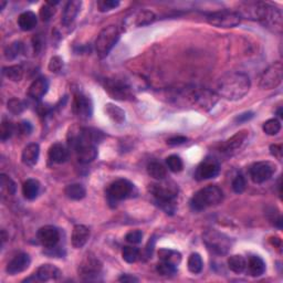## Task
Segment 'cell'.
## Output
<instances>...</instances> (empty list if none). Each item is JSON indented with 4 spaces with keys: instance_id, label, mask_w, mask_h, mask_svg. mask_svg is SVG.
Wrapping results in <instances>:
<instances>
[{
    "instance_id": "2e32d148",
    "label": "cell",
    "mask_w": 283,
    "mask_h": 283,
    "mask_svg": "<svg viewBox=\"0 0 283 283\" xmlns=\"http://www.w3.org/2000/svg\"><path fill=\"white\" fill-rule=\"evenodd\" d=\"M73 112L81 120H90L93 114V104L91 98L82 93L76 94L73 102Z\"/></svg>"
},
{
    "instance_id": "83f0119b",
    "label": "cell",
    "mask_w": 283,
    "mask_h": 283,
    "mask_svg": "<svg viewBox=\"0 0 283 283\" xmlns=\"http://www.w3.org/2000/svg\"><path fill=\"white\" fill-rule=\"evenodd\" d=\"M38 18L32 11H24L18 18V26L22 31H30L37 26Z\"/></svg>"
},
{
    "instance_id": "7402d4cb",
    "label": "cell",
    "mask_w": 283,
    "mask_h": 283,
    "mask_svg": "<svg viewBox=\"0 0 283 283\" xmlns=\"http://www.w3.org/2000/svg\"><path fill=\"white\" fill-rule=\"evenodd\" d=\"M49 82L46 78H38L34 80L31 86L29 87L28 95L33 100H40L44 96V94L48 92Z\"/></svg>"
},
{
    "instance_id": "e575fe53",
    "label": "cell",
    "mask_w": 283,
    "mask_h": 283,
    "mask_svg": "<svg viewBox=\"0 0 283 283\" xmlns=\"http://www.w3.org/2000/svg\"><path fill=\"white\" fill-rule=\"evenodd\" d=\"M105 112L113 122L121 124L125 120V113H124V111L118 106L113 105V104H106Z\"/></svg>"
},
{
    "instance_id": "8992f818",
    "label": "cell",
    "mask_w": 283,
    "mask_h": 283,
    "mask_svg": "<svg viewBox=\"0 0 283 283\" xmlns=\"http://www.w3.org/2000/svg\"><path fill=\"white\" fill-rule=\"evenodd\" d=\"M223 193L218 186L209 185L198 190L190 199V207L195 211H202L207 208L215 207L222 201Z\"/></svg>"
},
{
    "instance_id": "d6a6232c",
    "label": "cell",
    "mask_w": 283,
    "mask_h": 283,
    "mask_svg": "<svg viewBox=\"0 0 283 283\" xmlns=\"http://www.w3.org/2000/svg\"><path fill=\"white\" fill-rule=\"evenodd\" d=\"M2 74L9 80L13 82H19L23 78V69L21 66H10L2 69Z\"/></svg>"
},
{
    "instance_id": "f35d334b",
    "label": "cell",
    "mask_w": 283,
    "mask_h": 283,
    "mask_svg": "<svg viewBox=\"0 0 283 283\" xmlns=\"http://www.w3.org/2000/svg\"><path fill=\"white\" fill-rule=\"evenodd\" d=\"M156 271L158 272V275L167 277V276H173L177 272V266L173 265L171 262L167 261H162L157 265Z\"/></svg>"
},
{
    "instance_id": "ba28073f",
    "label": "cell",
    "mask_w": 283,
    "mask_h": 283,
    "mask_svg": "<svg viewBox=\"0 0 283 283\" xmlns=\"http://www.w3.org/2000/svg\"><path fill=\"white\" fill-rule=\"evenodd\" d=\"M104 89L115 100L127 101L134 97V88L123 79H106Z\"/></svg>"
},
{
    "instance_id": "277c9868",
    "label": "cell",
    "mask_w": 283,
    "mask_h": 283,
    "mask_svg": "<svg viewBox=\"0 0 283 283\" xmlns=\"http://www.w3.org/2000/svg\"><path fill=\"white\" fill-rule=\"evenodd\" d=\"M163 181L150 185V192L163 210L167 213H173L175 211V199L178 195V188L176 184Z\"/></svg>"
},
{
    "instance_id": "f907efd6",
    "label": "cell",
    "mask_w": 283,
    "mask_h": 283,
    "mask_svg": "<svg viewBox=\"0 0 283 283\" xmlns=\"http://www.w3.org/2000/svg\"><path fill=\"white\" fill-rule=\"evenodd\" d=\"M270 154L273 157H276L278 161H282V145H280V144H273V145L270 146Z\"/></svg>"
},
{
    "instance_id": "681fc988",
    "label": "cell",
    "mask_w": 283,
    "mask_h": 283,
    "mask_svg": "<svg viewBox=\"0 0 283 283\" xmlns=\"http://www.w3.org/2000/svg\"><path fill=\"white\" fill-rule=\"evenodd\" d=\"M54 14V8L49 3H46L40 9V17L43 21H49Z\"/></svg>"
},
{
    "instance_id": "9f6ffc18",
    "label": "cell",
    "mask_w": 283,
    "mask_h": 283,
    "mask_svg": "<svg viewBox=\"0 0 283 283\" xmlns=\"http://www.w3.org/2000/svg\"><path fill=\"white\" fill-rule=\"evenodd\" d=\"M270 241H271V243H272V245L275 246V247L281 248V239H280V238H278V237H276V238H271Z\"/></svg>"
},
{
    "instance_id": "1f68e13d",
    "label": "cell",
    "mask_w": 283,
    "mask_h": 283,
    "mask_svg": "<svg viewBox=\"0 0 283 283\" xmlns=\"http://www.w3.org/2000/svg\"><path fill=\"white\" fill-rule=\"evenodd\" d=\"M228 267H229V269L232 272L239 275V273H242L246 270L247 261L245 258L240 255H233L229 257V259H228Z\"/></svg>"
},
{
    "instance_id": "6f0895ef",
    "label": "cell",
    "mask_w": 283,
    "mask_h": 283,
    "mask_svg": "<svg viewBox=\"0 0 283 283\" xmlns=\"http://www.w3.org/2000/svg\"><path fill=\"white\" fill-rule=\"evenodd\" d=\"M278 115H279V117H283V115H282V108L281 107L279 108V111H278Z\"/></svg>"
},
{
    "instance_id": "f6af8a7d",
    "label": "cell",
    "mask_w": 283,
    "mask_h": 283,
    "mask_svg": "<svg viewBox=\"0 0 283 283\" xmlns=\"http://www.w3.org/2000/svg\"><path fill=\"white\" fill-rule=\"evenodd\" d=\"M22 51V43L21 42H13L7 48L6 57L7 59H14L17 58L20 52Z\"/></svg>"
},
{
    "instance_id": "8fae6325",
    "label": "cell",
    "mask_w": 283,
    "mask_h": 283,
    "mask_svg": "<svg viewBox=\"0 0 283 283\" xmlns=\"http://www.w3.org/2000/svg\"><path fill=\"white\" fill-rule=\"evenodd\" d=\"M207 21L217 28H233L240 23L241 18L239 14L230 10L213 11L207 14Z\"/></svg>"
},
{
    "instance_id": "cb8c5ba5",
    "label": "cell",
    "mask_w": 283,
    "mask_h": 283,
    "mask_svg": "<svg viewBox=\"0 0 283 283\" xmlns=\"http://www.w3.org/2000/svg\"><path fill=\"white\" fill-rule=\"evenodd\" d=\"M39 155H40V147L38 144L31 143L24 147L21 155V161L27 166H34L38 163Z\"/></svg>"
},
{
    "instance_id": "bcb514c9",
    "label": "cell",
    "mask_w": 283,
    "mask_h": 283,
    "mask_svg": "<svg viewBox=\"0 0 283 283\" xmlns=\"http://www.w3.org/2000/svg\"><path fill=\"white\" fill-rule=\"evenodd\" d=\"M8 110L13 114H20L24 110V104L20 100H17V98H11L8 102Z\"/></svg>"
},
{
    "instance_id": "52a82bcc",
    "label": "cell",
    "mask_w": 283,
    "mask_h": 283,
    "mask_svg": "<svg viewBox=\"0 0 283 283\" xmlns=\"http://www.w3.org/2000/svg\"><path fill=\"white\" fill-rule=\"evenodd\" d=\"M120 37L121 32L116 26H108L101 30L95 40V51L97 57L100 59L107 57V54L120 40Z\"/></svg>"
},
{
    "instance_id": "c3c4849f",
    "label": "cell",
    "mask_w": 283,
    "mask_h": 283,
    "mask_svg": "<svg viewBox=\"0 0 283 283\" xmlns=\"http://www.w3.org/2000/svg\"><path fill=\"white\" fill-rule=\"evenodd\" d=\"M63 69V60L60 57H53L49 62V70L53 73H59Z\"/></svg>"
},
{
    "instance_id": "4316f807",
    "label": "cell",
    "mask_w": 283,
    "mask_h": 283,
    "mask_svg": "<svg viewBox=\"0 0 283 283\" xmlns=\"http://www.w3.org/2000/svg\"><path fill=\"white\" fill-rule=\"evenodd\" d=\"M247 268L251 277H261L266 272V263L258 256L249 257L247 262Z\"/></svg>"
},
{
    "instance_id": "30bf717a",
    "label": "cell",
    "mask_w": 283,
    "mask_h": 283,
    "mask_svg": "<svg viewBox=\"0 0 283 283\" xmlns=\"http://www.w3.org/2000/svg\"><path fill=\"white\" fill-rule=\"evenodd\" d=\"M283 79V67L280 61L275 62L266 69L260 77L259 86L262 90H272L281 84Z\"/></svg>"
},
{
    "instance_id": "7bdbcfd3",
    "label": "cell",
    "mask_w": 283,
    "mask_h": 283,
    "mask_svg": "<svg viewBox=\"0 0 283 283\" xmlns=\"http://www.w3.org/2000/svg\"><path fill=\"white\" fill-rule=\"evenodd\" d=\"M118 6H120V1H117V0H101V1L97 2L98 10L102 12L113 10Z\"/></svg>"
},
{
    "instance_id": "4fadbf2b",
    "label": "cell",
    "mask_w": 283,
    "mask_h": 283,
    "mask_svg": "<svg viewBox=\"0 0 283 283\" xmlns=\"http://www.w3.org/2000/svg\"><path fill=\"white\" fill-rule=\"evenodd\" d=\"M276 172V166L269 162H258L250 167L249 174L255 184H262L270 180Z\"/></svg>"
},
{
    "instance_id": "7a4b0ae2",
    "label": "cell",
    "mask_w": 283,
    "mask_h": 283,
    "mask_svg": "<svg viewBox=\"0 0 283 283\" xmlns=\"http://www.w3.org/2000/svg\"><path fill=\"white\" fill-rule=\"evenodd\" d=\"M103 140V134L94 128H80L77 135L71 136L70 145L76 151L78 161L89 164L97 156L96 145Z\"/></svg>"
},
{
    "instance_id": "ab89813d",
    "label": "cell",
    "mask_w": 283,
    "mask_h": 283,
    "mask_svg": "<svg viewBox=\"0 0 283 283\" xmlns=\"http://www.w3.org/2000/svg\"><path fill=\"white\" fill-rule=\"evenodd\" d=\"M166 164L170 171L173 173H180L184 168V163L182 158L177 155H171L166 158Z\"/></svg>"
},
{
    "instance_id": "680465c9",
    "label": "cell",
    "mask_w": 283,
    "mask_h": 283,
    "mask_svg": "<svg viewBox=\"0 0 283 283\" xmlns=\"http://www.w3.org/2000/svg\"><path fill=\"white\" fill-rule=\"evenodd\" d=\"M6 4H7L6 1H1V7H0V9H1V10H3V8H4V6H6Z\"/></svg>"
},
{
    "instance_id": "d6986e66",
    "label": "cell",
    "mask_w": 283,
    "mask_h": 283,
    "mask_svg": "<svg viewBox=\"0 0 283 283\" xmlns=\"http://www.w3.org/2000/svg\"><path fill=\"white\" fill-rule=\"evenodd\" d=\"M30 263H31V259L28 253L21 252V253H19V255L14 256L12 259L9 261L6 271L10 276L18 275V273L26 271L29 268V266H30Z\"/></svg>"
},
{
    "instance_id": "d4e9b609",
    "label": "cell",
    "mask_w": 283,
    "mask_h": 283,
    "mask_svg": "<svg viewBox=\"0 0 283 283\" xmlns=\"http://www.w3.org/2000/svg\"><path fill=\"white\" fill-rule=\"evenodd\" d=\"M81 6L82 2L79 1V0H72V1H69L66 4L62 14V23L64 26H70V24L74 21V19L77 18L79 11H80Z\"/></svg>"
},
{
    "instance_id": "603a6c76",
    "label": "cell",
    "mask_w": 283,
    "mask_h": 283,
    "mask_svg": "<svg viewBox=\"0 0 283 283\" xmlns=\"http://www.w3.org/2000/svg\"><path fill=\"white\" fill-rule=\"evenodd\" d=\"M61 271L53 265H42L37 270V279L42 282H48L51 280H58L61 277Z\"/></svg>"
},
{
    "instance_id": "816d5d0a",
    "label": "cell",
    "mask_w": 283,
    "mask_h": 283,
    "mask_svg": "<svg viewBox=\"0 0 283 283\" xmlns=\"http://www.w3.org/2000/svg\"><path fill=\"white\" fill-rule=\"evenodd\" d=\"M188 138L185 136H175V137H172L170 140L167 141V144L170 146H180L183 145V144L187 143Z\"/></svg>"
},
{
    "instance_id": "3957f363",
    "label": "cell",
    "mask_w": 283,
    "mask_h": 283,
    "mask_svg": "<svg viewBox=\"0 0 283 283\" xmlns=\"http://www.w3.org/2000/svg\"><path fill=\"white\" fill-rule=\"evenodd\" d=\"M251 81L246 73L228 72L217 83V94L228 101H238L249 92Z\"/></svg>"
},
{
    "instance_id": "484cf974",
    "label": "cell",
    "mask_w": 283,
    "mask_h": 283,
    "mask_svg": "<svg viewBox=\"0 0 283 283\" xmlns=\"http://www.w3.org/2000/svg\"><path fill=\"white\" fill-rule=\"evenodd\" d=\"M49 160L53 164H62L67 162L69 157V152L66 146L62 145L60 143H56L49 148Z\"/></svg>"
},
{
    "instance_id": "7c38bea8",
    "label": "cell",
    "mask_w": 283,
    "mask_h": 283,
    "mask_svg": "<svg viewBox=\"0 0 283 283\" xmlns=\"http://www.w3.org/2000/svg\"><path fill=\"white\" fill-rule=\"evenodd\" d=\"M134 190V185L127 180H117L107 188L106 195L110 203H116L130 197Z\"/></svg>"
},
{
    "instance_id": "db71d44e",
    "label": "cell",
    "mask_w": 283,
    "mask_h": 283,
    "mask_svg": "<svg viewBox=\"0 0 283 283\" xmlns=\"http://www.w3.org/2000/svg\"><path fill=\"white\" fill-rule=\"evenodd\" d=\"M253 117V113L252 112H246V113H242L240 114V115H238L236 117V122H247V121H249L251 120V118Z\"/></svg>"
},
{
    "instance_id": "7dc6e473",
    "label": "cell",
    "mask_w": 283,
    "mask_h": 283,
    "mask_svg": "<svg viewBox=\"0 0 283 283\" xmlns=\"http://www.w3.org/2000/svg\"><path fill=\"white\" fill-rule=\"evenodd\" d=\"M143 232L141 230H132L125 236V240L132 245H138L142 242Z\"/></svg>"
},
{
    "instance_id": "9c48e42d",
    "label": "cell",
    "mask_w": 283,
    "mask_h": 283,
    "mask_svg": "<svg viewBox=\"0 0 283 283\" xmlns=\"http://www.w3.org/2000/svg\"><path fill=\"white\" fill-rule=\"evenodd\" d=\"M203 242L207 246L208 249L212 251L216 255H227L230 250L231 241L229 237H227L223 233L217 230H207L203 233Z\"/></svg>"
},
{
    "instance_id": "d590c367",
    "label": "cell",
    "mask_w": 283,
    "mask_h": 283,
    "mask_svg": "<svg viewBox=\"0 0 283 283\" xmlns=\"http://www.w3.org/2000/svg\"><path fill=\"white\" fill-rule=\"evenodd\" d=\"M158 256L162 261L171 262L173 265L178 266L182 261V255L180 252L170 250V249H161L158 251Z\"/></svg>"
},
{
    "instance_id": "6da1fadb",
    "label": "cell",
    "mask_w": 283,
    "mask_h": 283,
    "mask_svg": "<svg viewBox=\"0 0 283 283\" xmlns=\"http://www.w3.org/2000/svg\"><path fill=\"white\" fill-rule=\"evenodd\" d=\"M238 14L240 18L260 21L275 32H281L282 14L279 9L262 1H245L239 4Z\"/></svg>"
},
{
    "instance_id": "9a60e30c",
    "label": "cell",
    "mask_w": 283,
    "mask_h": 283,
    "mask_svg": "<svg viewBox=\"0 0 283 283\" xmlns=\"http://www.w3.org/2000/svg\"><path fill=\"white\" fill-rule=\"evenodd\" d=\"M155 19V13L151 10H137L128 14L124 20V26L126 28H140L153 23Z\"/></svg>"
},
{
    "instance_id": "5b68a950",
    "label": "cell",
    "mask_w": 283,
    "mask_h": 283,
    "mask_svg": "<svg viewBox=\"0 0 283 283\" xmlns=\"http://www.w3.org/2000/svg\"><path fill=\"white\" fill-rule=\"evenodd\" d=\"M181 97L186 102L187 105L196 106L203 111H209L218 101V96L215 92L202 88L185 89L181 92Z\"/></svg>"
},
{
    "instance_id": "b9f144b4",
    "label": "cell",
    "mask_w": 283,
    "mask_h": 283,
    "mask_svg": "<svg viewBox=\"0 0 283 283\" xmlns=\"http://www.w3.org/2000/svg\"><path fill=\"white\" fill-rule=\"evenodd\" d=\"M138 249L134 247H124L122 251V257L123 260L126 261L127 263H134L138 258Z\"/></svg>"
},
{
    "instance_id": "11a10c76",
    "label": "cell",
    "mask_w": 283,
    "mask_h": 283,
    "mask_svg": "<svg viewBox=\"0 0 283 283\" xmlns=\"http://www.w3.org/2000/svg\"><path fill=\"white\" fill-rule=\"evenodd\" d=\"M118 281H121V282H137L138 279L135 277L130 276V275H123L120 279H118Z\"/></svg>"
},
{
    "instance_id": "4dcf8cb0",
    "label": "cell",
    "mask_w": 283,
    "mask_h": 283,
    "mask_svg": "<svg viewBox=\"0 0 283 283\" xmlns=\"http://www.w3.org/2000/svg\"><path fill=\"white\" fill-rule=\"evenodd\" d=\"M147 173L151 177L155 178L157 181H163L165 180V177L167 175V171L165 166L163 164L158 162H151L147 165Z\"/></svg>"
},
{
    "instance_id": "ffe728a7",
    "label": "cell",
    "mask_w": 283,
    "mask_h": 283,
    "mask_svg": "<svg viewBox=\"0 0 283 283\" xmlns=\"http://www.w3.org/2000/svg\"><path fill=\"white\" fill-rule=\"evenodd\" d=\"M249 135V132L248 131H240L237 134H235L232 137H230L229 140L226 141L225 144L221 146V150L223 153L228 154V155H231V154L238 152L241 148V146L245 144L246 140Z\"/></svg>"
},
{
    "instance_id": "60d3db41",
    "label": "cell",
    "mask_w": 283,
    "mask_h": 283,
    "mask_svg": "<svg viewBox=\"0 0 283 283\" xmlns=\"http://www.w3.org/2000/svg\"><path fill=\"white\" fill-rule=\"evenodd\" d=\"M14 133V125L10 121L4 120L1 124V128H0V138L2 142H6L12 136Z\"/></svg>"
},
{
    "instance_id": "8d00e7d4",
    "label": "cell",
    "mask_w": 283,
    "mask_h": 283,
    "mask_svg": "<svg viewBox=\"0 0 283 283\" xmlns=\"http://www.w3.org/2000/svg\"><path fill=\"white\" fill-rule=\"evenodd\" d=\"M188 270H189L193 275H198V273H200L202 270V266H203V262L199 253H191L188 258Z\"/></svg>"
},
{
    "instance_id": "ac0fdd59",
    "label": "cell",
    "mask_w": 283,
    "mask_h": 283,
    "mask_svg": "<svg viewBox=\"0 0 283 283\" xmlns=\"http://www.w3.org/2000/svg\"><path fill=\"white\" fill-rule=\"evenodd\" d=\"M102 263L96 258L92 256H87L81 265L79 266V273L84 280H91L92 278L98 276L101 272Z\"/></svg>"
},
{
    "instance_id": "44dd1931",
    "label": "cell",
    "mask_w": 283,
    "mask_h": 283,
    "mask_svg": "<svg viewBox=\"0 0 283 283\" xmlns=\"http://www.w3.org/2000/svg\"><path fill=\"white\" fill-rule=\"evenodd\" d=\"M90 238V229L87 226L83 225H77L74 226L71 237V242L73 248L76 249H81L87 245Z\"/></svg>"
},
{
    "instance_id": "f5cc1de1",
    "label": "cell",
    "mask_w": 283,
    "mask_h": 283,
    "mask_svg": "<svg viewBox=\"0 0 283 283\" xmlns=\"http://www.w3.org/2000/svg\"><path fill=\"white\" fill-rule=\"evenodd\" d=\"M18 130L23 135H29L32 132V125L27 121H23L18 125Z\"/></svg>"
},
{
    "instance_id": "f546056e",
    "label": "cell",
    "mask_w": 283,
    "mask_h": 283,
    "mask_svg": "<svg viewBox=\"0 0 283 283\" xmlns=\"http://www.w3.org/2000/svg\"><path fill=\"white\" fill-rule=\"evenodd\" d=\"M64 193L69 198V199L72 200H81L87 195L86 188H84L81 184H71V185H68L64 189Z\"/></svg>"
},
{
    "instance_id": "f1b7e54d",
    "label": "cell",
    "mask_w": 283,
    "mask_h": 283,
    "mask_svg": "<svg viewBox=\"0 0 283 283\" xmlns=\"http://www.w3.org/2000/svg\"><path fill=\"white\" fill-rule=\"evenodd\" d=\"M39 191H40V183L37 180H27L23 183L22 186V193L26 199L28 200H33L36 199L39 195Z\"/></svg>"
},
{
    "instance_id": "5bb4252c",
    "label": "cell",
    "mask_w": 283,
    "mask_h": 283,
    "mask_svg": "<svg viewBox=\"0 0 283 283\" xmlns=\"http://www.w3.org/2000/svg\"><path fill=\"white\" fill-rule=\"evenodd\" d=\"M219 172H220L219 163H218L215 158L208 157L206 158V160H203L199 165H198L193 177L199 182L207 181V180H211V178L217 177Z\"/></svg>"
},
{
    "instance_id": "74e56055",
    "label": "cell",
    "mask_w": 283,
    "mask_h": 283,
    "mask_svg": "<svg viewBox=\"0 0 283 283\" xmlns=\"http://www.w3.org/2000/svg\"><path fill=\"white\" fill-rule=\"evenodd\" d=\"M262 130L267 135L275 136L281 131V123L278 118H270V120L263 123Z\"/></svg>"
},
{
    "instance_id": "ee69618b",
    "label": "cell",
    "mask_w": 283,
    "mask_h": 283,
    "mask_svg": "<svg viewBox=\"0 0 283 283\" xmlns=\"http://www.w3.org/2000/svg\"><path fill=\"white\" fill-rule=\"evenodd\" d=\"M247 187V183H246V178L243 177L242 175H238L236 176L235 180L232 181V190L235 191L236 193H241L245 191Z\"/></svg>"
},
{
    "instance_id": "836d02e7",
    "label": "cell",
    "mask_w": 283,
    "mask_h": 283,
    "mask_svg": "<svg viewBox=\"0 0 283 283\" xmlns=\"http://www.w3.org/2000/svg\"><path fill=\"white\" fill-rule=\"evenodd\" d=\"M0 187L3 196H13L16 193V184L4 174L0 175Z\"/></svg>"
},
{
    "instance_id": "e0dca14e",
    "label": "cell",
    "mask_w": 283,
    "mask_h": 283,
    "mask_svg": "<svg viewBox=\"0 0 283 283\" xmlns=\"http://www.w3.org/2000/svg\"><path fill=\"white\" fill-rule=\"evenodd\" d=\"M37 238L44 248L52 249L60 240V232L53 226H44L38 230Z\"/></svg>"
}]
</instances>
